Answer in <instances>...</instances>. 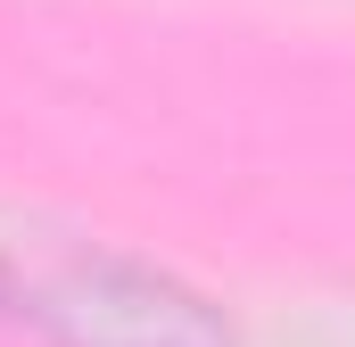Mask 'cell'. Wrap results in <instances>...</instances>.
Wrapping results in <instances>:
<instances>
[{
    "label": "cell",
    "mask_w": 355,
    "mask_h": 347,
    "mask_svg": "<svg viewBox=\"0 0 355 347\" xmlns=\"http://www.w3.org/2000/svg\"><path fill=\"white\" fill-rule=\"evenodd\" d=\"M8 314L33 323L50 347H240L232 323L174 273L107 248L17 264L8 273Z\"/></svg>",
    "instance_id": "1"
}]
</instances>
